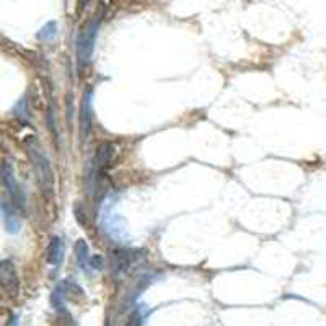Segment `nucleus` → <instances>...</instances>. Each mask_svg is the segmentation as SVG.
I'll list each match as a JSON object with an SVG mask.
<instances>
[{
  "label": "nucleus",
  "mask_w": 326,
  "mask_h": 326,
  "mask_svg": "<svg viewBox=\"0 0 326 326\" xmlns=\"http://www.w3.org/2000/svg\"><path fill=\"white\" fill-rule=\"evenodd\" d=\"M91 98H93V88H86L82 98L80 105V134L82 139H86V135L91 130V121H93V110H91Z\"/></svg>",
  "instance_id": "obj_6"
},
{
  "label": "nucleus",
  "mask_w": 326,
  "mask_h": 326,
  "mask_svg": "<svg viewBox=\"0 0 326 326\" xmlns=\"http://www.w3.org/2000/svg\"><path fill=\"white\" fill-rule=\"evenodd\" d=\"M142 255L141 251L135 250H118L113 255V274L114 276H121L122 272H126L130 266H132L137 259Z\"/></svg>",
  "instance_id": "obj_5"
},
{
  "label": "nucleus",
  "mask_w": 326,
  "mask_h": 326,
  "mask_svg": "<svg viewBox=\"0 0 326 326\" xmlns=\"http://www.w3.org/2000/svg\"><path fill=\"white\" fill-rule=\"evenodd\" d=\"M98 28H100V20L93 18L90 20L86 26L80 31L77 38V61L80 67L88 65L93 56V49H95L97 36H98Z\"/></svg>",
  "instance_id": "obj_2"
},
{
  "label": "nucleus",
  "mask_w": 326,
  "mask_h": 326,
  "mask_svg": "<svg viewBox=\"0 0 326 326\" xmlns=\"http://www.w3.org/2000/svg\"><path fill=\"white\" fill-rule=\"evenodd\" d=\"M142 324V316L139 311H135V313L130 316V320L127 321V326H141Z\"/></svg>",
  "instance_id": "obj_14"
},
{
  "label": "nucleus",
  "mask_w": 326,
  "mask_h": 326,
  "mask_svg": "<svg viewBox=\"0 0 326 326\" xmlns=\"http://www.w3.org/2000/svg\"><path fill=\"white\" fill-rule=\"evenodd\" d=\"M2 220H4V225H5V230L7 234L10 235H17L20 228H21V222H20V217L17 215V209L13 204H10L9 201L4 199L2 201Z\"/></svg>",
  "instance_id": "obj_7"
},
{
  "label": "nucleus",
  "mask_w": 326,
  "mask_h": 326,
  "mask_svg": "<svg viewBox=\"0 0 326 326\" xmlns=\"http://www.w3.org/2000/svg\"><path fill=\"white\" fill-rule=\"evenodd\" d=\"M90 266L93 267V269H101L103 267V261H101V256H91V261H90Z\"/></svg>",
  "instance_id": "obj_15"
},
{
  "label": "nucleus",
  "mask_w": 326,
  "mask_h": 326,
  "mask_svg": "<svg viewBox=\"0 0 326 326\" xmlns=\"http://www.w3.org/2000/svg\"><path fill=\"white\" fill-rule=\"evenodd\" d=\"M64 291H65V295H70L74 297V299H78V297H85L82 287L75 284V282H72L70 279L64 282Z\"/></svg>",
  "instance_id": "obj_13"
},
{
  "label": "nucleus",
  "mask_w": 326,
  "mask_h": 326,
  "mask_svg": "<svg viewBox=\"0 0 326 326\" xmlns=\"http://www.w3.org/2000/svg\"><path fill=\"white\" fill-rule=\"evenodd\" d=\"M26 150L31 158L33 168L42 194L46 198H51L54 194V170H53V165H51L49 157L46 155V152L38 142V139H34V137H30L26 141Z\"/></svg>",
  "instance_id": "obj_1"
},
{
  "label": "nucleus",
  "mask_w": 326,
  "mask_h": 326,
  "mask_svg": "<svg viewBox=\"0 0 326 326\" xmlns=\"http://www.w3.org/2000/svg\"><path fill=\"white\" fill-rule=\"evenodd\" d=\"M0 284L9 297H17L18 294V276L15 271V264L10 259L0 261Z\"/></svg>",
  "instance_id": "obj_4"
},
{
  "label": "nucleus",
  "mask_w": 326,
  "mask_h": 326,
  "mask_svg": "<svg viewBox=\"0 0 326 326\" xmlns=\"http://www.w3.org/2000/svg\"><path fill=\"white\" fill-rule=\"evenodd\" d=\"M2 181H4L7 193H9V196L13 199V204L20 209H23L25 198H23V193L20 191V188L17 184L15 171H13V166L10 165V162H4V165H2Z\"/></svg>",
  "instance_id": "obj_3"
},
{
  "label": "nucleus",
  "mask_w": 326,
  "mask_h": 326,
  "mask_svg": "<svg viewBox=\"0 0 326 326\" xmlns=\"http://www.w3.org/2000/svg\"><path fill=\"white\" fill-rule=\"evenodd\" d=\"M56 36H57V23L56 21H48V23L38 31L36 38H38L39 41L49 42V41H53Z\"/></svg>",
  "instance_id": "obj_11"
},
{
  "label": "nucleus",
  "mask_w": 326,
  "mask_h": 326,
  "mask_svg": "<svg viewBox=\"0 0 326 326\" xmlns=\"http://www.w3.org/2000/svg\"><path fill=\"white\" fill-rule=\"evenodd\" d=\"M72 110H74V108H72V97H69V108H67V114H69V124L72 122V113H74Z\"/></svg>",
  "instance_id": "obj_17"
},
{
  "label": "nucleus",
  "mask_w": 326,
  "mask_h": 326,
  "mask_svg": "<svg viewBox=\"0 0 326 326\" xmlns=\"http://www.w3.org/2000/svg\"><path fill=\"white\" fill-rule=\"evenodd\" d=\"M51 305L53 308L59 313V311H65V291H64V284L57 286L53 294H51Z\"/></svg>",
  "instance_id": "obj_10"
},
{
  "label": "nucleus",
  "mask_w": 326,
  "mask_h": 326,
  "mask_svg": "<svg viewBox=\"0 0 326 326\" xmlns=\"http://www.w3.org/2000/svg\"><path fill=\"white\" fill-rule=\"evenodd\" d=\"M64 258V243L59 237H53L48 246V263L53 266H59Z\"/></svg>",
  "instance_id": "obj_8"
},
{
  "label": "nucleus",
  "mask_w": 326,
  "mask_h": 326,
  "mask_svg": "<svg viewBox=\"0 0 326 326\" xmlns=\"http://www.w3.org/2000/svg\"><path fill=\"white\" fill-rule=\"evenodd\" d=\"M5 326H18V315H12Z\"/></svg>",
  "instance_id": "obj_16"
},
{
  "label": "nucleus",
  "mask_w": 326,
  "mask_h": 326,
  "mask_svg": "<svg viewBox=\"0 0 326 326\" xmlns=\"http://www.w3.org/2000/svg\"><path fill=\"white\" fill-rule=\"evenodd\" d=\"M75 259H77L78 267H80L82 271H86L90 267L91 256H90L88 246H86V243L83 240H78L75 243Z\"/></svg>",
  "instance_id": "obj_9"
},
{
  "label": "nucleus",
  "mask_w": 326,
  "mask_h": 326,
  "mask_svg": "<svg viewBox=\"0 0 326 326\" xmlns=\"http://www.w3.org/2000/svg\"><path fill=\"white\" fill-rule=\"evenodd\" d=\"M13 114H15V118L20 119L21 122H30L31 114H30V110H28V100L26 98H21L15 105V108H13Z\"/></svg>",
  "instance_id": "obj_12"
}]
</instances>
